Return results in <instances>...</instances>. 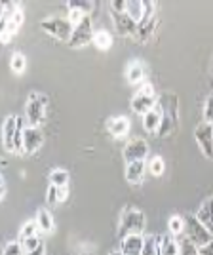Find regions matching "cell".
Segmentation results:
<instances>
[{
  "label": "cell",
  "mask_w": 213,
  "mask_h": 255,
  "mask_svg": "<svg viewBox=\"0 0 213 255\" xmlns=\"http://www.w3.org/2000/svg\"><path fill=\"white\" fill-rule=\"evenodd\" d=\"M46 105H48V97L38 92H32L29 96V101L25 105V118L31 128H38L46 118Z\"/></svg>",
  "instance_id": "obj_1"
},
{
  "label": "cell",
  "mask_w": 213,
  "mask_h": 255,
  "mask_svg": "<svg viewBox=\"0 0 213 255\" xmlns=\"http://www.w3.org/2000/svg\"><path fill=\"white\" fill-rule=\"evenodd\" d=\"M44 31L48 34H52L53 38L61 40V42H69L71 40V34H73V23L69 21V17H48L40 23Z\"/></svg>",
  "instance_id": "obj_2"
},
{
  "label": "cell",
  "mask_w": 213,
  "mask_h": 255,
  "mask_svg": "<svg viewBox=\"0 0 213 255\" xmlns=\"http://www.w3.org/2000/svg\"><path fill=\"white\" fill-rule=\"evenodd\" d=\"M145 227H147V219H145V213L129 208L122 213V219H120V231L124 233V236L128 234H143L145 233Z\"/></svg>",
  "instance_id": "obj_3"
},
{
  "label": "cell",
  "mask_w": 213,
  "mask_h": 255,
  "mask_svg": "<svg viewBox=\"0 0 213 255\" xmlns=\"http://www.w3.org/2000/svg\"><path fill=\"white\" fill-rule=\"evenodd\" d=\"M185 233L189 234L191 242L196 246V248H202V246L213 242V234L210 233V231H208L196 217L185 219Z\"/></svg>",
  "instance_id": "obj_4"
},
{
  "label": "cell",
  "mask_w": 213,
  "mask_h": 255,
  "mask_svg": "<svg viewBox=\"0 0 213 255\" xmlns=\"http://www.w3.org/2000/svg\"><path fill=\"white\" fill-rule=\"evenodd\" d=\"M94 25H92V17L86 15L82 21L75 25L73 29V34H71V40H69V46L71 48H82L86 44L94 42Z\"/></svg>",
  "instance_id": "obj_5"
},
{
  "label": "cell",
  "mask_w": 213,
  "mask_h": 255,
  "mask_svg": "<svg viewBox=\"0 0 213 255\" xmlns=\"http://www.w3.org/2000/svg\"><path fill=\"white\" fill-rule=\"evenodd\" d=\"M147 154H149V143L143 137H133L124 147V160H126V164H129V162H145Z\"/></svg>",
  "instance_id": "obj_6"
},
{
  "label": "cell",
  "mask_w": 213,
  "mask_h": 255,
  "mask_svg": "<svg viewBox=\"0 0 213 255\" xmlns=\"http://www.w3.org/2000/svg\"><path fill=\"white\" fill-rule=\"evenodd\" d=\"M19 120L17 117H8L2 124V145L8 152H15V137L19 129Z\"/></svg>",
  "instance_id": "obj_7"
},
{
  "label": "cell",
  "mask_w": 213,
  "mask_h": 255,
  "mask_svg": "<svg viewBox=\"0 0 213 255\" xmlns=\"http://www.w3.org/2000/svg\"><path fill=\"white\" fill-rule=\"evenodd\" d=\"M194 137H196V143L208 158H213V126L212 124H200L194 131Z\"/></svg>",
  "instance_id": "obj_8"
},
{
  "label": "cell",
  "mask_w": 213,
  "mask_h": 255,
  "mask_svg": "<svg viewBox=\"0 0 213 255\" xmlns=\"http://www.w3.org/2000/svg\"><path fill=\"white\" fill-rule=\"evenodd\" d=\"M44 133L40 128L27 126L23 129V152L25 154H34L36 150L42 147Z\"/></svg>",
  "instance_id": "obj_9"
},
{
  "label": "cell",
  "mask_w": 213,
  "mask_h": 255,
  "mask_svg": "<svg viewBox=\"0 0 213 255\" xmlns=\"http://www.w3.org/2000/svg\"><path fill=\"white\" fill-rule=\"evenodd\" d=\"M143 244H145V236L143 234H128V236L122 238L120 252H122V255H141Z\"/></svg>",
  "instance_id": "obj_10"
},
{
  "label": "cell",
  "mask_w": 213,
  "mask_h": 255,
  "mask_svg": "<svg viewBox=\"0 0 213 255\" xmlns=\"http://www.w3.org/2000/svg\"><path fill=\"white\" fill-rule=\"evenodd\" d=\"M112 15H114V17H112L114 27H116V31L120 32V34H124V36H133V34H137L139 25L129 17L126 11H124V13H112Z\"/></svg>",
  "instance_id": "obj_11"
},
{
  "label": "cell",
  "mask_w": 213,
  "mask_h": 255,
  "mask_svg": "<svg viewBox=\"0 0 213 255\" xmlns=\"http://www.w3.org/2000/svg\"><path fill=\"white\" fill-rule=\"evenodd\" d=\"M156 107V96H145V94H135L131 99V111L135 115H147Z\"/></svg>",
  "instance_id": "obj_12"
},
{
  "label": "cell",
  "mask_w": 213,
  "mask_h": 255,
  "mask_svg": "<svg viewBox=\"0 0 213 255\" xmlns=\"http://www.w3.org/2000/svg\"><path fill=\"white\" fill-rule=\"evenodd\" d=\"M162 118H164V111H162V105L156 103V107L149 111L147 115H143V128L150 131V133H156L160 131V126H162Z\"/></svg>",
  "instance_id": "obj_13"
},
{
  "label": "cell",
  "mask_w": 213,
  "mask_h": 255,
  "mask_svg": "<svg viewBox=\"0 0 213 255\" xmlns=\"http://www.w3.org/2000/svg\"><path fill=\"white\" fill-rule=\"evenodd\" d=\"M106 128H108V131H110L112 137L120 139V137H124V135H128L129 120L126 117H114L106 122Z\"/></svg>",
  "instance_id": "obj_14"
},
{
  "label": "cell",
  "mask_w": 213,
  "mask_h": 255,
  "mask_svg": "<svg viewBox=\"0 0 213 255\" xmlns=\"http://www.w3.org/2000/svg\"><path fill=\"white\" fill-rule=\"evenodd\" d=\"M194 217H196V219H198V221L213 234V198L206 200V202L198 208V212H196Z\"/></svg>",
  "instance_id": "obj_15"
},
{
  "label": "cell",
  "mask_w": 213,
  "mask_h": 255,
  "mask_svg": "<svg viewBox=\"0 0 213 255\" xmlns=\"http://www.w3.org/2000/svg\"><path fill=\"white\" fill-rule=\"evenodd\" d=\"M158 255H181V246L171 234H164L158 238Z\"/></svg>",
  "instance_id": "obj_16"
},
{
  "label": "cell",
  "mask_w": 213,
  "mask_h": 255,
  "mask_svg": "<svg viewBox=\"0 0 213 255\" xmlns=\"http://www.w3.org/2000/svg\"><path fill=\"white\" fill-rule=\"evenodd\" d=\"M145 171H147L145 162H129L126 164V181L131 185H137L145 177Z\"/></svg>",
  "instance_id": "obj_17"
},
{
  "label": "cell",
  "mask_w": 213,
  "mask_h": 255,
  "mask_svg": "<svg viewBox=\"0 0 213 255\" xmlns=\"http://www.w3.org/2000/svg\"><path fill=\"white\" fill-rule=\"evenodd\" d=\"M34 223H36V227H38V231L44 234H50L53 231V227H55L53 215L50 213V210H46V208H40V210L36 212Z\"/></svg>",
  "instance_id": "obj_18"
},
{
  "label": "cell",
  "mask_w": 213,
  "mask_h": 255,
  "mask_svg": "<svg viewBox=\"0 0 213 255\" xmlns=\"http://www.w3.org/2000/svg\"><path fill=\"white\" fill-rule=\"evenodd\" d=\"M126 78H128L129 84H143V78H145V67L139 63V61H131L126 71Z\"/></svg>",
  "instance_id": "obj_19"
},
{
  "label": "cell",
  "mask_w": 213,
  "mask_h": 255,
  "mask_svg": "<svg viewBox=\"0 0 213 255\" xmlns=\"http://www.w3.org/2000/svg\"><path fill=\"white\" fill-rule=\"evenodd\" d=\"M126 13L139 25V23L143 21V13H145L143 2H139V0H126Z\"/></svg>",
  "instance_id": "obj_20"
},
{
  "label": "cell",
  "mask_w": 213,
  "mask_h": 255,
  "mask_svg": "<svg viewBox=\"0 0 213 255\" xmlns=\"http://www.w3.org/2000/svg\"><path fill=\"white\" fill-rule=\"evenodd\" d=\"M50 185H52V187H57V189L67 187V185H69V171L61 170V168L52 170V173H50Z\"/></svg>",
  "instance_id": "obj_21"
},
{
  "label": "cell",
  "mask_w": 213,
  "mask_h": 255,
  "mask_svg": "<svg viewBox=\"0 0 213 255\" xmlns=\"http://www.w3.org/2000/svg\"><path fill=\"white\" fill-rule=\"evenodd\" d=\"M168 231L171 236H179L185 233V217L181 215H171L168 219Z\"/></svg>",
  "instance_id": "obj_22"
},
{
  "label": "cell",
  "mask_w": 213,
  "mask_h": 255,
  "mask_svg": "<svg viewBox=\"0 0 213 255\" xmlns=\"http://www.w3.org/2000/svg\"><path fill=\"white\" fill-rule=\"evenodd\" d=\"M94 44H96V48H99V50H108L110 48V44H112V38H110V34L106 31H97L96 34H94Z\"/></svg>",
  "instance_id": "obj_23"
},
{
  "label": "cell",
  "mask_w": 213,
  "mask_h": 255,
  "mask_svg": "<svg viewBox=\"0 0 213 255\" xmlns=\"http://www.w3.org/2000/svg\"><path fill=\"white\" fill-rule=\"evenodd\" d=\"M10 67L11 71L15 73V75H21L23 71L27 69V59H25V55L19 52H15L11 55V61H10Z\"/></svg>",
  "instance_id": "obj_24"
},
{
  "label": "cell",
  "mask_w": 213,
  "mask_h": 255,
  "mask_svg": "<svg viewBox=\"0 0 213 255\" xmlns=\"http://www.w3.org/2000/svg\"><path fill=\"white\" fill-rule=\"evenodd\" d=\"M141 255H158V238L154 234L145 236V244H143Z\"/></svg>",
  "instance_id": "obj_25"
},
{
  "label": "cell",
  "mask_w": 213,
  "mask_h": 255,
  "mask_svg": "<svg viewBox=\"0 0 213 255\" xmlns=\"http://www.w3.org/2000/svg\"><path fill=\"white\" fill-rule=\"evenodd\" d=\"M147 170L152 173V175H162L164 173V170H166V162H164V158L162 156H152V158L149 160V164H147Z\"/></svg>",
  "instance_id": "obj_26"
},
{
  "label": "cell",
  "mask_w": 213,
  "mask_h": 255,
  "mask_svg": "<svg viewBox=\"0 0 213 255\" xmlns=\"http://www.w3.org/2000/svg\"><path fill=\"white\" fill-rule=\"evenodd\" d=\"M71 10L80 11V13H84V15H90L92 10H94V4H92V2H86V0H71V2H69V11Z\"/></svg>",
  "instance_id": "obj_27"
},
{
  "label": "cell",
  "mask_w": 213,
  "mask_h": 255,
  "mask_svg": "<svg viewBox=\"0 0 213 255\" xmlns=\"http://www.w3.org/2000/svg\"><path fill=\"white\" fill-rule=\"evenodd\" d=\"M19 236H21V240H27V238H32V236H38V227H36V223H34V221H27V223L21 227Z\"/></svg>",
  "instance_id": "obj_28"
},
{
  "label": "cell",
  "mask_w": 213,
  "mask_h": 255,
  "mask_svg": "<svg viewBox=\"0 0 213 255\" xmlns=\"http://www.w3.org/2000/svg\"><path fill=\"white\" fill-rule=\"evenodd\" d=\"M2 255H25L21 240H17V242H8V244L4 246V250H2Z\"/></svg>",
  "instance_id": "obj_29"
},
{
  "label": "cell",
  "mask_w": 213,
  "mask_h": 255,
  "mask_svg": "<svg viewBox=\"0 0 213 255\" xmlns=\"http://www.w3.org/2000/svg\"><path fill=\"white\" fill-rule=\"evenodd\" d=\"M21 246H23V252H25V254H31V252H34L38 246H42V242H40L38 236H32V238L21 240Z\"/></svg>",
  "instance_id": "obj_30"
},
{
  "label": "cell",
  "mask_w": 213,
  "mask_h": 255,
  "mask_svg": "<svg viewBox=\"0 0 213 255\" xmlns=\"http://www.w3.org/2000/svg\"><path fill=\"white\" fill-rule=\"evenodd\" d=\"M204 120L206 124H212L213 126V97H208L206 107H204Z\"/></svg>",
  "instance_id": "obj_31"
},
{
  "label": "cell",
  "mask_w": 213,
  "mask_h": 255,
  "mask_svg": "<svg viewBox=\"0 0 213 255\" xmlns=\"http://www.w3.org/2000/svg\"><path fill=\"white\" fill-rule=\"evenodd\" d=\"M46 200H48V204H50V206L59 204V189L50 185V189H48V192H46Z\"/></svg>",
  "instance_id": "obj_32"
},
{
  "label": "cell",
  "mask_w": 213,
  "mask_h": 255,
  "mask_svg": "<svg viewBox=\"0 0 213 255\" xmlns=\"http://www.w3.org/2000/svg\"><path fill=\"white\" fill-rule=\"evenodd\" d=\"M110 10H112V13H124L126 11V2L124 0H112Z\"/></svg>",
  "instance_id": "obj_33"
},
{
  "label": "cell",
  "mask_w": 213,
  "mask_h": 255,
  "mask_svg": "<svg viewBox=\"0 0 213 255\" xmlns=\"http://www.w3.org/2000/svg\"><path fill=\"white\" fill-rule=\"evenodd\" d=\"M198 255H213V242L202 246V248H198Z\"/></svg>",
  "instance_id": "obj_34"
},
{
  "label": "cell",
  "mask_w": 213,
  "mask_h": 255,
  "mask_svg": "<svg viewBox=\"0 0 213 255\" xmlns=\"http://www.w3.org/2000/svg\"><path fill=\"white\" fill-rule=\"evenodd\" d=\"M137 94H145V96H152L154 94V90H152V86L150 84H143V88H139Z\"/></svg>",
  "instance_id": "obj_35"
},
{
  "label": "cell",
  "mask_w": 213,
  "mask_h": 255,
  "mask_svg": "<svg viewBox=\"0 0 213 255\" xmlns=\"http://www.w3.org/2000/svg\"><path fill=\"white\" fill-rule=\"evenodd\" d=\"M6 27H8V17L0 15V34H4V32H6Z\"/></svg>",
  "instance_id": "obj_36"
},
{
  "label": "cell",
  "mask_w": 213,
  "mask_h": 255,
  "mask_svg": "<svg viewBox=\"0 0 213 255\" xmlns=\"http://www.w3.org/2000/svg\"><path fill=\"white\" fill-rule=\"evenodd\" d=\"M67 194H69V189H67V187H61V189H59V202L67 200Z\"/></svg>",
  "instance_id": "obj_37"
},
{
  "label": "cell",
  "mask_w": 213,
  "mask_h": 255,
  "mask_svg": "<svg viewBox=\"0 0 213 255\" xmlns=\"http://www.w3.org/2000/svg\"><path fill=\"white\" fill-rule=\"evenodd\" d=\"M25 255H46V252H44V246H38L34 252H31V254H25Z\"/></svg>",
  "instance_id": "obj_38"
},
{
  "label": "cell",
  "mask_w": 213,
  "mask_h": 255,
  "mask_svg": "<svg viewBox=\"0 0 213 255\" xmlns=\"http://www.w3.org/2000/svg\"><path fill=\"white\" fill-rule=\"evenodd\" d=\"M11 38H13V34H10V32H4V34H0V40H2V42H10Z\"/></svg>",
  "instance_id": "obj_39"
},
{
  "label": "cell",
  "mask_w": 213,
  "mask_h": 255,
  "mask_svg": "<svg viewBox=\"0 0 213 255\" xmlns=\"http://www.w3.org/2000/svg\"><path fill=\"white\" fill-rule=\"evenodd\" d=\"M4 194H6V187H4V185H0V200L4 198Z\"/></svg>",
  "instance_id": "obj_40"
},
{
  "label": "cell",
  "mask_w": 213,
  "mask_h": 255,
  "mask_svg": "<svg viewBox=\"0 0 213 255\" xmlns=\"http://www.w3.org/2000/svg\"><path fill=\"white\" fill-rule=\"evenodd\" d=\"M108 255H122V252H120V250H116V252H110Z\"/></svg>",
  "instance_id": "obj_41"
},
{
  "label": "cell",
  "mask_w": 213,
  "mask_h": 255,
  "mask_svg": "<svg viewBox=\"0 0 213 255\" xmlns=\"http://www.w3.org/2000/svg\"><path fill=\"white\" fill-rule=\"evenodd\" d=\"M0 185H4V177H2V173H0Z\"/></svg>",
  "instance_id": "obj_42"
},
{
  "label": "cell",
  "mask_w": 213,
  "mask_h": 255,
  "mask_svg": "<svg viewBox=\"0 0 213 255\" xmlns=\"http://www.w3.org/2000/svg\"><path fill=\"white\" fill-rule=\"evenodd\" d=\"M4 164H6V162H4V160H0V166H4Z\"/></svg>",
  "instance_id": "obj_43"
}]
</instances>
